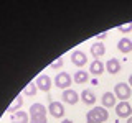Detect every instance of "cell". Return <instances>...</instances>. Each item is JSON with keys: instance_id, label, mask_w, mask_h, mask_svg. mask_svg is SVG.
Returning <instances> with one entry per match:
<instances>
[{"instance_id": "obj_12", "label": "cell", "mask_w": 132, "mask_h": 123, "mask_svg": "<svg viewBox=\"0 0 132 123\" xmlns=\"http://www.w3.org/2000/svg\"><path fill=\"white\" fill-rule=\"evenodd\" d=\"M117 49L121 53H124V54H127L129 51H132V39L129 38H121L117 43Z\"/></svg>"}, {"instance_id": "obj_24", "label": "cell", "mask_w": 132, "mask_h": 123, "mask_svg": "<svg viewBox=\"0 0 132 123\" xmlns=\"http://www.w3.org/2000/svg\"><path fill=\"white\" fill-rule=\"evenodd\" d=\"M129 85L132 87V76H129Z\"/></svg>"}, {"instance_id": "obj_14", "label": "cell", "mask_w": 132, "mask_h": 123, "mask_svg": "<svg viewBox=\"0 0 132 123\" xmlns=\"http://www.w3.org/2000/svg\"><path fill=\"white\" fill-rule=\"evenodd\" d=\"M81 100L84 102L86 105H93L94 102H96V95H94V92H93V90L84 89V90L81 92Z\"/></svg>"}, {"instance_id": "obj_16", "label": "cell", "mask_w": 132, "mask_h": 123, "mask_svg": "<svg viewBox=\"0 0 132 123\" xmlns=\"http://www.w3.org/2000/svg\"><path fill=\"white\" fill-rule=\"evenodd\" d=\"M89 71H91L93 76H99V74H102V71H104V64H102L99 59H96V61H93V63H91Z\"/></svg>"}, {"instance_id": "obj_17", "label": "cell", "mask_w": 132, "mask_h": 123, "mask_svg": "<svg viewBox=\"0 0 132 123\" xmlns=\"http://www.w3.org/2000/svg\"><path fill=\"white\" fill-rule=\"evenodd\" d=\"M91 53H93L94 57H101L106 53V46L102 43H93V46H91Z\"/></svg>"}, {"instance_id": "obj_25", "label": "cell", "mask_w": 132, "mask_h": 123, "mask_svg": "<svg viewBox=\"0 0 132 123\" xmlns=\"http://www.w3.org/2000/svg\"><path fill=\"white\" fill-rule=\"evenodd\" d=\"M127 123H132V117H129V118H127Z\"/></svg>"}, {"instance_id": "obj_8", "label": "cell", "mask_w": 132, "mask_h": 123, "mask_svg": "<svg viewBox=\"0 0 132 123\" xmlns=\"http://www.w3.org/2000/svg\"><path fill=\"white\" fill-rule=\"evenodd\" d=\"M48 112L55 118H61L64 115V105L61 104V102H51L50 107H48Z\"/></svg>"}, {"instance_id": "obj_11", "label": "cell", "mask_w": 132, "mask_h": 123, "mask_svg": "<svg viewBox=\"0 0 132 123\" xmlns=\"http://www.w3.org/2000/svg\"><path fill=\"white\" fill-rule=\"evenodd\" d=\"M22 105H23V94H18V95L15 97V100L7 107V112L8 113H15V112H18V108Z\"/></svg>"}, {"instance_id": "obj_20", "label": "cell", "mask_w": 132, "mask_h": 123, "mask_svg": "<svg viewBox=\"0 0 132 123\" xmlns=\"http://www.w3.org/2000/svg\"><path fill=\"white\" fill-rule=\"evenodd\" d=\"M119 31H121V33H129V31H132V22L126 23V25H121V26H119Z\"/></svg>"}, {"instance_id": "obj_9", "label": "cell", "mask_w": 132, "mask_h": 123, "mask_svg": "<svg viewBox=\"0 0 132 123\" xmlns=\"http://www.w3.org/2000/svg\"><path fill=\"white\" fill-rule=\"evenodd\" d=\"M71 63L74 66H78V67H82V66L88 63V57H86V54L82 51L76 49V51H73V54H71Z\"/></svg>"}, {"instance_id": "obj_10", "label": "cell", "mask_w": 132, "mask_h": 123, "mask_svg": "<svg viewBox=\"0 0 132 123\" xmlns=\"http://www.w3.org/2000/svg\"><path fill=\"white\" fill-rule=\"evenodd\" d=\"M10 121H12V123H30V115H27V112L18 110V112L12 113Z\"/></svg>"}, {"instance_id": "obj_18", "label": "cell", "mask_w": 132, "mask_h": 123, "mask_svg": "<svg viewBox=\"0 0 132 123\" xmlns=\"http://www.w3.org/2000/svg\"><path fill=\"white\" fill-rule=\"evenodd\" d=\"M88 79H89V76L86 71H78L74 74V82L76 84H84V82H88Z\"/></svg>"}, {"instance_id": "obj_6", "label": "cell", "mask_w": 132, "mask_h": 123, "mask_svg": "<svg viewBox=\"0 0 132 123\" xmlns=\"http://www.w3.org/2000/svg\"><path fill=\"white\" fill-rule=\"evenodd\" d=\"M35 84H36V87H38L40 90H43V92H48V90L51 89V77L46 76V74H40V76L36 77Z\"/></svg>"}, {"instance_id": "obj_13", "label": "cell", "mask_w": 132, "mask_h": 123, "mask_svg": "<svg viewBox=\"0 0 132 123\" xmlns=\"http://www.w3.org/2000/svg\"><path fill=\"white\" fill-rule=\"evenodd\" d=\"M106 71L109 74H117L119 71H121V63H119L116 57H112V59H109L106 63Z\"/></svg>"}, {"instance_id": "obj_15", "label": "cell", "mask_w": 132, "mask_h": 123, "mask_svg": "<svg viewBox=\"0 0 132 123\" xmlns=\"http://www.w3.org/2000/svg\"><path fill=\"white\" fill-rule=\"evenodd\" d=\"M102 107L104 108H111V107H116V95L111 92H106L102 95Z\"/></svg>"}, {"instance_id": "obj_4", "label": "cell", "mask_w": 132, "mask_h": 123, "mask_svg": "<svg viewBox=\"0 0 132 123\" xmlns=\"http://www.w3.org/2000/svg\"><path fill=\"white\" fill-rule=\"evenodd\" d=\"M71 82H73V79H71V76H69L68 72H60L55 77V85H56L58 89H63V90L69 89Z\"/></svg>"}, {"instance_id": "obj_23", "label": "cell", "mask_w": 132, "mask_h": 123, "mask_svg": "<svg viewBox=\"0 0 132 123\" xmlns=\"http://www.w3.org/2000/svg\"><path fill=\"white\" fill-rule=\"evenodd\" d=\"M61 123H73V121H71V120H68V118H66V120H63Z\"/></svg>"}, {"instance_id": "obj_3", "label": "cell", "mask_w": 132, "mask_h": 123, "mask_svg": "<svg viewBox=\"0 0 132 123\" xmlns=\"http://www.w3.org/2000/svg\"><path fill=\"white\" fill-rule=\"evenodd\" d=\"M114 95L117 98H121V100H127V98L130 97V85L126 84V82H119V84H116Z\"/></svg>"}, {"instance_id": "obj_2", "label": "cell", "mask_w": 132, "mask_h": 123, "mask_svg": "<svg viewBox=\"0 0 132 123\" xmlns=\"http://www.w3.org/2000/svg\"><path fill=\"white\" fill-rule=\"evenodd\" d=\"M107 118H109V113H107V108H104V107H94L86 115L88 123H104Z\"/></svg>"}, {"instance_id": "obj_5", "label": "cell", "mask_w": 132, "mask_h": 123, "mask_svg": "<svg viewBox=\"0 0 132 123\" xmlns=\"http://www.w3.org/2000/svg\"><path fill=\"white\" fill-rule=\"evenodd\" d=\"M116 113H117L119 118H129L132 117V107L129 102H119L117 105H116Z\"/></svg>"}, {"instance_id": "obj_7", "label": "cell", "mask_w": 132, "mask_h": 123, "mask_svg": "<svg viewBox=\"0 0 132 123\" xmlns=\"http://www.w3.org/2000/svg\"><path fill=\"white\" fill-rule=\"evenodd\" d=\"M61 98H63V102H66L68 105H74L78 100H79V95H78L76 90L66 89V90H63V94H61Z\"/></svg>"}, {"instance_id": "obj_1", "label": "cell", "mask_w": 132, "mask_h": 123, "mask_svg": "<svg viewBox=\"0 0 132 123\" xmlns=\"http://www.w3.org/2000/svg\"><path fill=\"white\" fill-rule=\"evenodd\" d=\"M30 123H46V107L41 104H33L28 110Z\"/></svg>"}, {"instance_id": "obj_22", "label": "cell", "mask_w": 132, "mask_h": 123, "mask_svg": "<svg viewBox=\"0 0 132 123\" xmlns=\"http://www.w3.org/2000/svg\"><path fill=\"white\" fill-rule=\"evenodd\" d=\"M97 38H99V39H104V38H107V31H104V33H99V35H97Z\"/></svg>"}, {"instance_id": "obj_19", "label": "cell", "mask_w": 132, "mask_h": 123, "mask_svg": "<svg viewBox=\"0 0 132 123\" xmlns=\"http://www.w3.org/2000/svg\"><path fill=\"white\" fill-rule=\"evenodd\" d=\"M36 89H38V87H36L35 82H30V84L25 87L23 94H25V95H28V97H31V95H35V94H36Z\"/></svg>"}, {"instance_id": "obj_21", "label": "cell", "mask_w": 132, "mask_h": 123, "mask_svg": "<svg viewBox=\"0 0 132 123\" xmlns=\"http://www.w3.org/2000/svg\"><path fill=\"white\" fill-rule=\"evenodd\" d=\"M61 66H63V57H58V59L55 61V63L51 64V67H53V69H60Z\"/></svg>"}]
</instances>
